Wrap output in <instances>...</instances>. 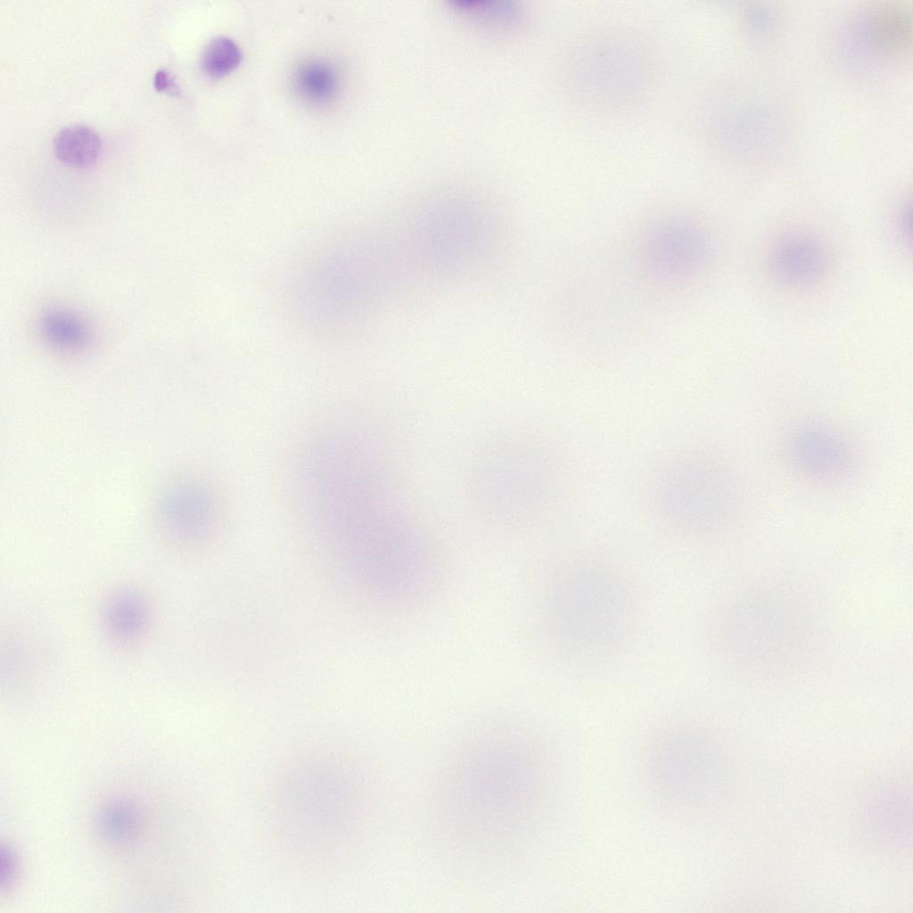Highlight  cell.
Wrapping results in <instances>:
<instances>
[{
	"label": "cell",
	"instance_id": "cell-7",
	"mask_svg": "<svg viewBox=\"0 0 913 913\" xmlns=\"http://www.w3.org/2000/svg\"><path fill=\"white\" fill-rule=\"evenodd\" d=\"M152 607L147 597L136 588L114 592L103 609V621L116 640L130 643L141 638L150 628Z\"/></svg>",
	"mask_w": 913,
	"mask_h": 913
},
{
	"label": "cell",
	"instance_id": "cell-8",
	"mask_svg": "<svg viewBox=\"0 0 913 913\" xmlns=\"http://www.w3.org/2000/svg\"><path fill=\"white\" fill-rule=\"evenodd\" d=\"M95 827L100 839L109 845L128 846L141 834L142 812L131 800H111L100 808L95 817Z\"/></svg>",
	"mask_w": 913,
	"mask_h": 913
},
{
	"label": "cell",
	"instance_id": "cell-15",
	"mask_svg": "<svg viewBox=\"0 0 913 913\" xmlns=\"http://www.w3.org/2000/svg\"><path fill=\"white\" fill-rule=\"evenodd\" d=\"M1 855V884L3 887L8 890L16 876L17 862L10 847H2Z\"/></svg>",
	"mask_w": 913,
	"mask_h": 913
},
{
	"label": "cell",
	"instance_id": "cell-11",
	"mask_svg": "<svg viewBox=\"0 0 913 913\" xmlns=\"http://www.w3.org/2000/svg\"><path fill=\"white\" fill-rule=\"evenodd\" d=\"M294 81L297 92L314 104H325L338 93V72L332 63L323 59H313L301 64L297 69Z\"/></svg>",
	"mask_w": 913,
	"mask_h": 913
},
{
	"label": "cell",
	"instance_id": "cell-5",
	"mask_svg": "<svg viewBox=\"0 0 913 913\" xmlns=\"http://www.w3.org/2000/svg\"><path fill=\"white\" fill-rule=\"evenodd\" d=\"M769 267L774 277L794 289H809L826 274L827 255L820 241L811 235L793 234L773 249Z\"/></svg>",
	"mask_w": 913,
	"mask_h": 913
},
{
	"label": "cell",
	"instance_id": "cell-13",
	"mask_svg": "<svg viewBox=\"0 0 913 913\" xmlns=\"http://www.w3.org/2000/svg\"><path fill=\"white\" fill-rule=\"evenodd\" d=\"M450 4L457 9L489 17L512 16L519 9L512 0H452Z\"/></svg>",
	"mask_w": 913,
	"mask_h": 913
},
{
	"label": "cell",
	"instance_id": "cell-9",
	"mask_svg": "<svg viewBox=\"0 0 913 913\" xmlns=\"http://www.w3.org/2000/svg\"><path fill=\"white\" fill-rule=\"evenodd\" d=\"M39 326L45 341L58 350L78 351L91 341L89 325L70 310L57 308L46 310L40 318Z\"/></svg>",
	"mask_w": 913,
	"mask_h": 913
},
{
	"label": "cell",
	"instance_id": "cell-10",
	"mask_svg": "<svg viewBox=\"0 0 913 913\" xmlns=\"http://www.w3.org/2000/svg\"><path fill=\"white\" fill-rule=\"evenodd\" d=\"M53 152L62 162L73 167H88L99 157L102 142L90 127L70 125L62 128L53 139Z\"/></svg>",
	"mask_w": 913,
	"mask_h": 913
},
{
	"label": "cell",
	"instance_id": "cell-1",
	"mask_svg": "<svg viewBox=\"0 0 913 913\" xmlns=\"http://www.w3.org/2000/svg\"><path fill=\"white\" fill-rule=\"evenodd\" d=\"M630 610L623 580L597 564L569 567L551 595L555 635L569 653L582 658L598 656L616 646L627 630Z\"/></svg>",
	"mask_w": 913,
	"mask_h": 913
},
{
	"label": "cell",
	"instance_id": "cell-14",
	"mask_svg": "<svg viewBox=\"0 0 913 913\" xmlns=\"http://www.w3.org/2000/svg\"><path fill=\"white\" fill-rule=\"evenodd\" d=\"M770 12L763 7H746L744 9L745 22L753 30L764 31L773 23Z\"/></svg>",
	"mask_w": 913,
	"mask_h": 913
},
{
	"label": "cell",
	"instance_id": "cell-6",
	"mask_svg": "<svg viewBox=\"0 0 913 913\" xmlns=\"http://www.w3.org/2000/svg\"><path fill=\"white\" fill-rule=\"evenodd\" d=\"M157 514L167 534L180 538L193 536L203 529L209 519L208 498L197 485L176 482L167 487L159 498Z\"/></svg>",
	"mask_w": 913,
	"mask_h": 913
},
{
	"label": "cell",
	"instance_id": "cell-4",
	"mask_svg": "<svg viewBox=\"0 0 913 913\" xmlns=\"http://www.w3.org/2000/svg\"><path fill=\"white\" fill-rule=\"evenodd\" d=\"M791 456L799 469L818 480L839 478L851 465V453L841 433L826 424H810L792 439Z\"/></svg>",
	"mask_w": 913,
	"mask_h": 913
},
{
	"label": "cell",
	"instance_id": "cell-16",
	"mask_svg": "<svg viewBox=\"0 0 913 913\" xmlns=\"http://www.w3.org/2000/svg\"><path fill=\"white\" fill-rule=\"evenodd\" d=\"M153 83L157 90H165L171 93L178 92L175 78L166 69H160L155 73Z\"/></svg>",
	"mask_w": 913,
	"mask_h": 913
},
{
	"label": "cell",
	"instance_id": "cell-12",
	"mask_svg": "<svg viewBox=\"0 0 913 913\" xmlns=\"http://www.w3.org/2000/svg\"><path fill=\"white\" fill-rule=\"evenodd\" d=\"M242 58V50L235 41L228 37L218 36L206 45L200 63L206 75L218 78L234 71Z\"/></svg>",
	"mask_w": 913,
	"mask_h": 913
},
{
	"label": "cell",
	"instance_id": "cell-3",
	"mask_svg": "<svg viewBox=\"0 0 913 913\" xmlns=\"http://www.w3.org/2000/svg\"><path fill=\"white\" fill-rule=\"evenodd\" d=\"M854 29L860 46L878 57H904L911 49V12L903 2L882 1L866 7Z\"/></svg>",
	"mask_w": 913,
	"mask_h": 913
},
{
	"label": "cell",
	"instance_id": "cell-2",
	"mask_svg": "<svg viewBox=\"0 0 913 913\" xmlns=\"http://www.w3.org/2000/svg\"><path fill=\"white\" fill-rule=\"evenodd\" d=\"M658 506L671 522L688 529L718 527L735 513V489L718 468L703 461L676 463L656 484Z\"/></svg>",
	"mask_w": 913,
	"mask_h": 913
}]
</instances>
